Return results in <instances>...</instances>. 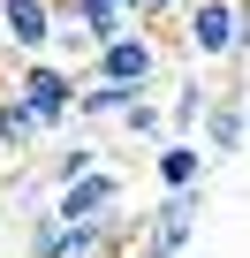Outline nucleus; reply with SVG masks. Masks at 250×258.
<instances>
[{
	"mask_svg": "<svg viewBox=\"0 0 250 258\" xmlns=\"http://www.w3.org/2000/svg\"><path fill=\"white\" fill-rule=\"evenodd\" d=\"M152 167H159V190L175 198V190H205V175H212V160L197 152V137H167L159 152H152Z\"/></svg>",
	"mask_w": 250,
	"mask_h": 258,
	"instance_id": "obj_8",
	"label": "nucleus"
},
{
	"mask_svg": "<svg viewBox=\"0 0 250 258\" xmlns=\"http://www.w3.org/2000/svg\"><path fill=\"white\" fill-rule=\"evenodd\" d=\"M31 145H38V121L0 91V152H16V160H31Z\"/></svg>",
	"mask_w": 250,
	"mask_h": 258,
	"instance_id": "obj_11",
	"label": "nucleus"
},
{
	"mask_svg": "<svg viewBox=\"0 0 250 258\" xmlns=\"http://www.w3.org/2000/svg\"><path fill=\"white\" fill-rule=\"evenodd\" d=\"M0 53H16V61L53 53V8L46 0H0Z\"/></svg>",
	"mask_w": 250,
	"mask_h": 258,
	"instance_id": "obj_6",
	"label": "nucleus"
},
{
	"mask_svg": "<svg viewBox=\"0 0 250 258\" xmlns=\"http://www.w3.org/2000/svg\"><path fill=\"white\" fill-rule=\"evenodd\" d=\"M182 46H190V61H242V0L182 8Z\"/></svg>",
	"mask_w": 250,
	"mask_h": 258,
	"instance_id": "obj_4",
	"label": "nucleus"
},
{
	"mask_svg": "<svg viewBox=\"0 0 250 258\" xmlns=\"http://www.w3.org/2000/svg\"><path fill=\"white\" fill-rule=\"evenodd\" d=\"M46 220H61V228H84V235H106V228H121V175L91 167L84 182L53 190V213H46Z\"/></svg>",
	"mask_w": 250,
	"mask_h": 258,
	"instance_id": "obj_3",
	"label": "nucleus"
},
{
	"mask_svg": "<svg viewBox=\"0 0 250 258\" xmlns=\"http://www.w3.org/2000/svg\"><path fill=\"white\" fill-rule=\"evenodd\" d=\"M197 129H205V137H197L205 160H242V129H250V121H242V84H235V91H212V106H205Z\"/></svg>",
	"mask_w": 250,
	"mask_h": 258,
	"instance_id": "obj_7",
	"label": "nucleus"
},
{
	"mask_svg": "<svg viewBox=\"0 0 250 258\" xmlns=\"http://www.w3.org/2000/svg\"><path fill=\"white\" fill-rule=\"evenodd\" d=\"M205 106H212L205 76H182V91H175V106H159V121L175 129V137H197V121H205Z\"/></svg>",
	"mask_w": 250,
	"mask_h": 258,
	"instance_id": "obj_9",
	"label": "nucleus"
},
{
	"mask_svg": "<svg viewBox=\"0 0 250 258\" xmlns=\"http://www.w3.org/2000/svg\"><path fill=\"white\" fill-rule=\"evenodd\" d=\"M197 220H205V190H175V198H159V205L144 213L137 258H182L190 235H197Z\"/></svg>",
	"mask_w": 250,
	"mask_h": 258,
	"instance_id": "obj_5",
	"label": "nucleus"
},
{
	"mask_svg": "<svg viewBox=\"0 0 250 258\" xmlns=\"http://www.w3.org/2000/svg\"><path fill=\"white\" fill-rule=\"evenodd\" d=\"M129 99H144V91H114V84H76V114H68V121H84V129H91V121H114V114L129 106Z\"/></svg>",
	"mask_w": 250,
	"mask_h": 258,
	"instance_id": "obj_10",
	"label": "nucleus"
},
{
	"mask_svg": "<svg viewBox=\"0 0 250 258\" xmlns=\"http://www.w3.org/2000/svg\"><path fill=\"white\" fill-rule=\"evenodd\" d=\"M114 121L129 129V137H144V145H167V121H159V106H152V91H144V99H129V106H121Z\"/></svg>",
	"mask_w": 250,
	"mask_h": 258,
	"instance_id": "obj_13",
	"label": "nucleus"
},
{
	"mask_svg": "<svg viewBox=\"0 0 250 258\" xmlns=\"http://www.w3.org/2000/svg\"><path fill=\"white\" fill-rule=\"evenodd\" d=\"M159 38L152 31H121V38H106L91 61H84V76L76 84H114V91H152L159 84Z\"/></svg>",
	"mask_w": 250,
	"mask_h": 258,
	"instance_id": "obj_2",
	"label": "nucleus"
},
{
	"mask_svg": "<svg viewBox=\"0 0 250 258\" xmlns=\"http://www.w3.org/2000/svg\"><path fill=\"white\" fill-rule=\"evenodd\" d=\"M91 167H99V145L84 137V145H68V152H53V160H46V182H53V190H68V182H84Z\"/></svg>",
	"mask_w": 250,
	"mask_h": 258,
	"instance_id": "obj_12",
	"label": "nucleus"
},
{
	"mask_svg": "<svg viewBox=\"0 0 250 258\" xmlns=\"http://www.w3.org/2000/svg\"><path fill=\"white\" fill-rule=\"evenodd\" d=\"M0 91L38 121V137L46 129H68V114H76V69H61V61H16V76Z\"/></svg>",
	"mask_w": 250,
	"mask_h": 258,
	"instance_id": "obj_1",
	"label": "nucleus"
}]
</instances>
